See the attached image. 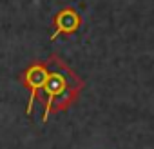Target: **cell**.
Here are the masks:
<instances>
[{"mask_svg": "<svg viewBox=\"0 0 154 149\" xmlns=\"http://www.w3.org/2000/svg\"><path fill=\"white\" fill-rule=\"evenodd\" d=\"M47 77L49 73L44 65H31L27 71H26V86L29 87V102H27V109L26 113L31 115L33 111V106H35V100L38 98V93L44 91V86L47 82Z\"/></svg>", "mask_w": 154, "mask_h": 149, "instance_id": "obj_1", "label": "cell"}, {"mask_svg": "<svg viewBox=\"0 0 154 149\" xmlns=\"http://www.w3.org/2000/svg\"><path fill=\"white\" fill-rule=\"evenodd\" d=\"M67 87V82L65 78L62 77L60 73H51L47 77V82L44 86V93L47 95V102H45V109H44V116H42V122H45L49 118V113H51V107H53V102L56 97H60Z\"/></svg>", "mask_w": 154, "mask_h": 149, "instance_id": "obj_2", "label": "cell"}, {"mask_svg": "<svg viewBox=\"0 0 154 149\" xmlns=\"http://www.w3.org/2000/svg\"><path fill=\"white\" fill-rule=\"evenodd\" d=\"M80 24H82L80 15L74 9H71V8H65L56 17V29L51 35V40H56L58 35H72L76 29L80 27Z\"/></svg>", "mask_w": 154, "mask_h": 149, "instance_id": "obj_3", "label": "cell"}]
</instances>
